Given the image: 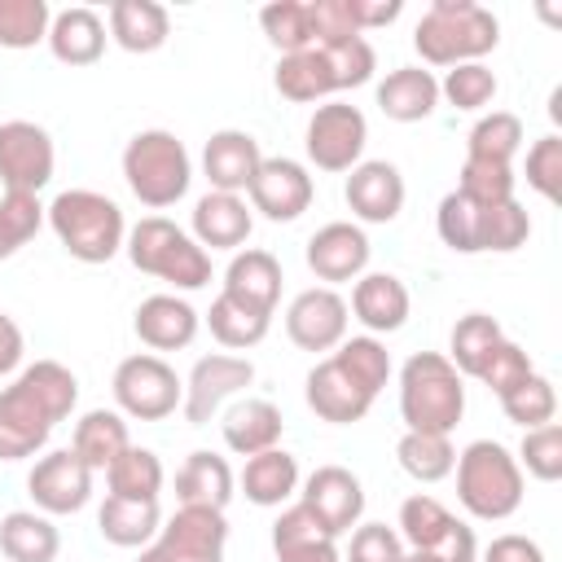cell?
Masks as SVG:
<instances>
[{
	"label": "cell",
	"instance_id": "277c9868",
	"mask_svg": "<svg viewBox=\"0 0 562 562\" xmlns=\"http://www.w3.org/2000/svg\"><path fill=\"white\" fill-rule=\"evenodd\" d=\"M465 413V378L443 351H413L400 369V417L404 430L452 435Z\"/></svg>",
	"mask_w": 562,
	"mask_h": 562
},
{
	"label": "cell",
	"instance_id": "f1b7e54d",
	"mask_svg": "<svg viewBox=\"0 0 562 562\" xmlns=\"http://www.w3.org/2000/svg\"><path fill=\"white\" fill-rule=\"evenodd\" d=\"M281 259L272 250H259V246H246L233 255V263L224 268V294L259 307V312H277V299H281Z\"/></svg>",
	"mask_w": 562,
	"mask_h": 562
},
{
	"label": "cell",
	"instance_id": "9c48e42d",
	"mask_svg": "<svg viewBox=\"0 0 562 562\" xmlns=\"http://www.w3.org/2000/svg\"><path fill=\"white\" fill-rule=\"evenodd\" d=\"M404 549L413 553H435L439 562H479V540L474 531L430 492H413L400 505V522H395Z\"/></svg>",
	"mask_w": 562,
	"mask_h": 562
},
{
	"label": "cell",
	"instance_id": "6125c7cd",
	"mask_svg": "<svg viewBox=\"0 0 562 562\" xmlns=\"http://www.w3.org/2000/svg\"><path fill=\"white\" fill-rule=\"evenodd\" d=\"M404 562H439V558H435V553H413V549H408Z\"/></svg>",
	"mask_w": 562,
	"mask_h": 562
},
{
	"label": "cell",
	"instance_id": "7c38bea8",
	"mask_svg": "<svg viewBox=\"0 0 562 562\" xmlns=\"http://www.w3.org/2000/svg\"><path fill=\"white\" fill-rule=\"evenodd\" d=\"M57 171V149L53 136L31 123V119H9L0 123V184L4 193H35L53 180Z\"/></svg>",
	"mask_w": 562,
	"mask_h": 562
},
{
	"label": "cell",
	"instance_id": "816d5d0a",
	"mask_svg": "<svg viewBox=\"0 0 562 562\" xmlns=\"http://www.w3.org/2000/svg\"><path fill=\"white\" fill-rule=\"evenodd\" d=\"M527 237H531V215H527V206L518 198L483 206V250L509 255V250L527 246Z\"/></svg>",
	"mask_w": 562,
	"mask_h": 562
},
{
	"label": "cell",
	"instance_id": "f6af8a7d",
	"mask_svg": "<svg viewBox=\"0 0 562 562\" xmlns=\"http://www.w3.org/2000/svg\"><path fill=\"white\" fill-rule=\"evenodd\" d=\"M496 400H501V413H505L514 426H522V430H536V426L553 422V413H558V391H553V382H549L544 373L522 378L518 386H509V391L496 395Z\"/></svg>",
	"mask_w": 562,
	"mask_h": 562
},
{
	"label": "cell",
	"instance_id": "44dd1931",
	"mask_svg": "<svg viewBox=\"0 0 562 562\" xmlns=\"http://www.w3.org/2000/svg\"><path fill=\"white\" fill-rule=\"evenodd\" d=\"M255 228V211L241 193H215L206 189L198 202H193V215H189V237L211 255V250H241L246 237Z\"/></svg>",
	"mask_w": 562,
	"mask_h": 562
},
{
	"label": "cell",
	"instance_id": "2e32d148",
	"mask_svg": "<svg viewBox=\"0 0 562 562\" xmlns=\"http://www.w3.org/2000/svg\"><path fill=\"white\" fill-rule=\"evenodd\" d=\"M369 255H373L369 233H364L360 224H351V220H329V224H321V228L307 237V250H303L312 277H316L321 285H329V290L342 285V281L364 277V272H369Z\"/></svg>",
	"mask_w": 562,
	"mask_h": 562
},
{
	"label": "cell",
	"instance_id": "d6986e66",
	"mask_svg": "<svg viewBox=\"0 0 562 562\" xmlns=\"http://www.w3.org/2000/svg\"><path fill=\"white\" fill-rule=\"evenodd\" d=\"M303 400H307V408H312L321 422H329V426H351V422H360V417L373 408V395H369L334 356H325V360H316V364L307 369V378H303Z\"/></svg>",
	"mask_w": 562,
	"mask_h": 562
},
{
	"label": "cell",
	"instance_id": "3957f363",
	"mask_svg": "<svg viewBox=\"0 0 562 562\" xmlns=\"http://www.w3.org/2000/svg\"><path fill=\"white\" fill-rule=\"evenodd\" d=\"M44 220L61 250L79 263H110L127 241V220L119 202L97 189H61L44 206Z\"/></svg>",
	"mask_w": 562,
	"mask_h": 562
},
{
	"label": "cell",
	"instance_id": "4fadbf2b",
	"mask_svg": "<svg viewBox=\"0 0 562 562\" xmlns=\"http://www.w3.org/2000/svg\"><path fill=\"white\" fill-rule=\"evenodd\" d=\"M255 382V364L250 356H233V351H211L202 356L189 378H184V400H180V413L189 426H206L237 391H246Z\"/></svg>",
	"mask_w": 562,
	"mask_h": 562
},
{
	"label": "cell",
	"instance_id": "ee69618b",
	"mask_svg": "<svg viewBox=\"0 0 562 562\" xmlns=\"http://www.w3.org/2000/svg\"><path fill=\"white\" fill-rule=\"evenodd\" d=\"M259 26H263L268 44L281 57L312 48V13H307V0H272V4H263L259 9Z\"/></svg>",
	"mask_w": 562,
	"mask_h": 562
},
{
	"label": "cell",
	"instance_id": "60d3db41",
	"mask_svg": "<svg viewBox=\"0 0 562 562\" xmlns=\"http://www.w3.org/2000/svg\"><path fill=\"white\" fill-rule=\"evenodd\" d=\"M518 149H522V119L509 114V110L479 114V123L465 136V158H479V162H505V167H514V154Z\"/></svg>",
	"mask_w": 562,
	"mask_h": 562
},
{
	"label": "cell",
	"instance_id": "f546056e",
	"mask_svg": "<svg viewBox=\"0 0 562 562\" xmlns=\"http://www.w3.org/2000/svg\"><path fill=\"white\" fill-rule=\"evenodd\" d=\"M105 31L123 53H158L171 35V13L158 0H114Z\"/></svg>",
	"mask_w": 562,
	"mask_h": 562
},
{
	"label": "cell",
	"instance_id": "7bdbcfd3",
	"mask_svg": "<svg viewBox=\"0 0 562 562\" xmlns=\"http://www.w3.org/2000/svg\"><path fill=\"white\" fill-rule=\"evenodd\" d=\"M329 356H334L373 400H378V391L391 382V351H386V342L373 338V334H351V338H342Z\"/></svg>",
	"mask_w": 562,
	"mask_h": 562
},
{
	"label": "cell",
	"instance_id": "8fae6325",
	"mask_svg": "<svg viewBox=\"0 0 562 562\" xmlns=\"http://www.w3.org/2000/svg\"><path fill=\"white\" fill-rule=\"evenodd\" d=\"M369 119L347 101H321L303 127V149L316 171H351L364 162Z\"/></svg>",
	"mask_w": 562,
	"mask_h": 562
},
{
	"label": "cell",
	"instance_id": "30bf717a",
	"mask_svg": "<svg viewBox=\"0 0 562 562\" xmlns=\"http://www.w3.org/2000/svg\"><path fill=\"white\" fill-rule=\"evenodd\" d=\"M224 544H228L224 509L180 505L140 549L136 562H224Z\"/></svg>",
	"mask_w": 562,
	"mask_h": 562
},
{
	"label": "cell",
	"instance_id": "6f0895ef",
	"mask_svg": "<svg viewBox=\"0 0 562 562\" xmlns=\"http://www.w3.org/2000/svg\"><path fill=\"white\" fill-rule=\"evenodd\" d=\"M307 13H312V48H325V44H342V40H356V22H351V9L347 0H307Z\"/></svg>",
	"mask_w": 562,
	"mask_h": 562
},
{
	"label": "cell",
	"instance_id": "e0dca14e",
	"mask_svg": "<svg viewBox=\"0 0 562 562\" xmlns=\"http://www.w3.org/2000/svg\"><path fill=\"white\" fill-rule=\"evenodd\" d=\"M347 299L329 285H312L299 290L285 307V334L299 351H334L347 338Z\"/></svg>",
	"mask_w": 562,
	"mask_h": 562
},
{
	"label": "cell",
	"instance_id": "ac0fdd59",
	"mask_svg": "<svg viewBox=\"0 0 562 562\" xmlns=\"http://www.w3.org/2000/svg\"><path fill=\"white\" fill-rule=\"evenodd\" d=\"M299 501L316 514V522L338 540L364 518V483L347 465H316L299 483Z\"/></svg>",
	"mask_w": 562,
	"mask_h": 562
},
{
	"label": "cell",
	"instance_id": "8d00e7d4",
	"mask_svg": "<svg viewBox=\"0 0 562 562\" xmlns=\"http://www.w3.org/2000/svg\"><path fill=\"white\" fill-rule=\"evenodd\" d=\"M206 329H211V338L220 347L250 351V347H259L268 338L272 312H259V307H250V303H241V299H233V294L220 290L215 303H211V312H206Z\"/></svg>",
	"mask_w": 562,
	"mask_h": 562
},
{
	"label": "cell",
	"instance_id": "74e56055",
	"mask_svg": "<svg viewBox=\"0 0 562 562\" xmlns=\"http://www.w3.org/2000/svg\"><path fill=\"white\" fill-rule=\"evenodd\" d=\"M501 338H505V329H501L496 316H487V312H465V316L452 325V334H448V360H452V369H457L461 378H479L483 364H487V356L501 347Z\"/></svg>",
	"mask_w": 562,
	"mask_h": 562
},
{
	"label": "cell",
	"instance_id": "484cf974",
	"mask_svg": "<svg viewBox=\"0 0 562 562\" xmlns=\"http://www.w3.org/2000/svg\"><path fill=\"white\" fill-rule=\"evenodd\" d=\"M272 553L277 562H342L338 540L316 522V514L303 501L285 505L272 522Z\"/></svg>",
	"mask_w": 562,
	"mask_h": 562
},
{
	"label": "cell",
	"instance_id": "603a6c76",
	"mask_svg": "<svg viewBox=\"0 0 562 562\" xmlns=\"http://www.w3.org/2000/svg\"><path fill=\"white\" fill-rule=\"evenodd\" d=\"M132 329H136V338H140L154 356H158V351H184V347L198 338L202 316H198L193 303L180 299V294H149V299L136 303Z\"/></svg>",
	"mask_w": 562,
	"mask_h": 562
},
{
	"label": "cell",
	"instance_id": "7a4b0ae2",
	"mask_svg": "<svg viewBox=\"0 0 562 562\" xmlns=\"http://www.w3.org/2000/svg\"><path fill=\"white\" fill-rule=\"evenodd\" d=\"M501 44V22L474 0H430L413 26V48L426 66L483 61Z\"/></svg>",
	"mask_w": 562,
	"mask_h": 562
},
{
	"label": "cell",
	"instance_id": "bcb514c9",
	"mask_svg": "<svg viewBox=\"0 0 562 562\" xmlns=\"http://www.w3.org/2000/svg\"><path fill=\"white\" fill-rule=\"evenodd\" d=\"M496 88L501 83L483 61H461L439 79V101H448L452 110H487L496 101Z\"/></svg>",
	"mask_w": 562,
	"mask_h": 562
},
{
	"label": "cell",
	"instance_id": "9a60e30c",
	"mask_svg": "<svg viewBox=\"0 0 562 562\" xmlns=\"http://www.w3.org/2000/svg\"><path fill=\"white\" fill-rule=\"evenodd\" d=\"M26 492L35 501L40 514L61 518V514H79L92 501V470L70 452V448H53L44 452L31 474H26Z\"/></svg>",
	"mask_w": 562,
	"mask_h": 562
},
{
	"label": "cell",
	"instance_id": "ffe728a7",
	"mask_svg": "<svg viewBox=\"0 0 562 562\" xmlns=\"http://www.w3.org/2000/svg\"><path fill=\"white\" fill-rule=\"evenodd\" d=\"M342 198L360 224H391L404 211V176L386 158H364L347 171Z\"/></svg>",
	"mask_w": 562,
	"mask_h": 562
},
{
	"label": "cell",
	"instance_id": "8992f818",
	"mask_svg": "<svg viewBox=\"0 0 562 562\" xmlns=\"http://www.w3.org/2000/svg\"><path fill=\"white\" fill-rule=\"evenodd\" d=\"M123 180L132 198L149 211L176 206L193 184V158L184 140L167 127H145L123 145Z\"/></svg>",
	"mask_w": 562,
	"mask_h": 562
},
{
	"label": "cell",
	"instance_id": "ba28073f",
	"mask_svg": "<svg viewBox=\"0 0 562 562\" xmlns=\"http://www.w3.org/2000/svg\"><path fill=\"white\" fill-rule=\"evenodd\" d=\"M110 391H114V404L123 417L132 422H162L180 408L184 400V378L154 351H136V356H123L114 378H110Z\"/></svg>",
	"mask_w": 562,
	"mask_h": 562
},
{
	"label": "cell",
	"instance_id": "4316f807",
	"mask_svg": "<svg viewBox=\"0 0 562 562\" xmlns=\"http://www.w3.org/2000/svg\"><path fill=\"white\" fill-rule=\"evenodd\" d=\"M105 18L88 4H70L48 22V53L61 66H92L105 53Z\"/></svg>",
	"mask_w": 562,
	"mask_h": 562
},
{
	"label": "cell",
	"instance_id": "7dc6e473",
	"mask_svg": "<svg viewBox=\"0 0 562 562\" xmlns=\"http://www.w3.org/2000/svg\"><path fill=\"white\" fill-rule=\"evenodd\" d=\"M48 0H0V48H35L48 40Z\"/></svg>",
	"mask_w": 562,
	"mask_h": 562
},
{
	"label": "cell",
	"instance_id": "ab89813d",
	"mask_svg": "<svg viewBox=\"0 0 562 562\" xmlns=\"http://www.w3.org/2000/svg\"><path fill=\"white\" fill-rule=\"evenodd\" d=\"M395 461L408 479L417 483H439L452 474L457 465V448H452V435H426V430H404L400 443H395Z\"/></svg>",
	"mask_w": 562,
	"mask_h": 562
},
{
	"label": "cell",
	"instance_id": "5b68a950",
	"mask_svg": "<svg viewBox=\"0 0 562 562\" xmlns=\"http://www.w3.org/2000/svg\"><path fill=\"white\" fill-rule=\"evenodd\" d=\"M457 501L479 522H505L522 505V470L518 457L496 439H474L457 452Z\"/></svg>",
	"mask_w": 562,
	"mask_h": 562
},
{
	"label": "cell",
	"instance_id": "681fc988",
	"mask_svg": "<svg viewBox=\"0 0 562 562\" xmlns=\"http://www.w3.org/2000/svg\"><path fill=\"white\" fill-rule=\"evenodd\" d=\"M514 167L505 162H479V158H465L461 171H457V193H465L474 206H496V202H509L514 198Z\"/></svg>",
	"mask_w": 562,
	"mask_h": 562
},
{
	"label": "cell",
	"instance_id": "52a82bcc",
	"mask_svg": "<svg viewBox=\"0 0 562 562\" xmlns=\"http://www.w3.org/2000/svg\"><path fill=\"white\" fill-rule=\"evenodd\" d=\"M123 250H127L136 272H149L176 290H202L211 281V255L189 237V228H180L167 215L136 220L127 228Z\"/></svg>",
	"mask_w": 562,
	"mask_h": 562
},
{
	"label": "cell",
	"instance_id": "91938a15",
	"mask_svg": "<svg viewBox=\"0 0 562 562\" xmlns=\"http://www.w3.org/2000/svg\"><path fill=\"white\" fill-rule=\"evenodd\" d=\"M347 9H351L356 31L364 35V31H373V26H391V22L404 13V0H347Z\"/></svg>",
	"mask_w": 562,
	"mask_h": 562
},
{
	"label": "cell",
	"instance_id": "b9f144b4",
	"mask_svg": "<svg viewBox=\"0 0 562 562\" xmlns=\"http://www.w3.org/2000/svg\"><path fill=\"white\" fill-rule=\"evenodd\" d=\"M435 233L457 255H483V206H474L465 193H443L435 211Z\"/></svg>",
	"mask_w": 562,
	"mask_h": 562
},
{
	"label": "cell",
	"instance_id": "4dcf8cb0",
	"mask_svg": "<svg viewBox=\"0 0 562 562\" xmlns=\"http://www.w3.org/2000/svg\"><path fill=\"white\" fill-rule=\"evenodd\" d=\"M299 461L285 452V448H268V452H255V457H246V465H241V479H237V487H241V496L250 501V505H259V509H277V505H285V501H294L299 496Z\"/></svg>",
	"mask_w": 562,
	"mask_h": 562
},
{
	"label": "cell",
	"instance_id": "94428289",
	"mask_svg": "<svg viewBox=\"0 0 562 562\" xmlns=\"http://www.w3.org/2000/svg\"><path fill=\"white\" fill-rule=\"evenodd\" d=\"M22 356H26V334H22V325H18L9 312H0V378H13V373L22 369Z\"/></svg>",
	"mask_w": 562,
	"mask_h": 562
},
{
	"label": "cell",
	"instance_id": "83f0119b",
	"mask_svg": "<svg viewBox=\"0 0 562 562\" xmlns=\"http://www.w3.org/2000/svg\"><path fill=\"white\" fill-rule=\"evenodd\" d=\"M373 97H378V110L391 123H422L439 105V79L426 66H395L373 88Z\"/></svg>",
	"mask_w": 562,
	"mask_h": 562
},
{
	"label": "cell",
	"instance_id": "9f6ffc18",
	"mask_svg": "<svg viewBox=\"0 0 562 562\" xmlns=\"http://www.w3.org/2000/svg\"><path fill=\"white\" fill-rule=\"evenodd\" d=\"M531 373H536L531 356H527L514 338H501V347L487 356V364H483L479 382H483L492 395H505L509 386H518V382H522V378H531Z\"/></svg>",
	"mask_w": 562,
	"mask_h": 562
},
{
	"label": "cell",
	"instance_id": "c3c4849f",
	"mask_svg": "<svg viewBox=\"0 0 562 562\" xmlns=\"http://www.w3.org/2000/svg\"><path fill=\"white\" fill-rule=\"evenodd\" d=\"M44 224V202L35 193H0V259H13Z\"/></svg>",
	"mask_w": 562,
	"mask_h": 562
},
{
	"label": "cell",
	"instance_id": "f907efd6",
	"mask_svg": "<svg viewBox=\"0 0 562 562\" xmlns=\"http://www.w3.org/2000/svg\"><path fill=\"white\" fill-rule=\"evenodd\" d=\"M518 470H527L540 483H558L562 479V426L558 422H544L536 430H522Z\"/></svg>",
	"mask_w": 562,
	"mask_h": 562
},
{
	"label": "cell",
	"instance_id": "11a10c76",
	"mask_svg": "<svg viewBox=\"0 0 562 562\" xmlns=\"http://www.w3.org/2000/svg\"><path fill=\"white\" fill-rule=\"evenodd\" d=\"M404 540L386 522H356L342 562H404Z\"/></svg>",
	"mask_w": 562,
	"mask_h": 562
},
{
	"label": "cell",
	"instance_id": "1f68e13d",
	"mask_svg": "<svg viewBox=\"0 0 562 562\" xmlns=\"http://www.w3.org/2000/svg\"><path fill=\"white\" fill-rule=\"evenodd\" d=\"M237 492V479L228 470V461L211 448H198L184 457V465L176 470V496L180 505H202V509H228Z\"/></svg>",
	"mask_w": 562,
	"mask_h": 562
},
{
	"label": "cell",
	"instance_id": "5bb4252c",
	"mask_svg": "<svg viewBox=\"0 0 562 562\" xmlns=\"http://www.w3.org/2000/svg\"><path fill=\"white\" fill-rule=\"evenodd\" d=\"M246 198H250V211H259L263 220L290 224V220H299V215L312 206L316 184H312V171H307L299 158L272 154V158L259 162V171H255Z\"/></svg>",
	"mask_w": 562,
	"mask_h": 562
},
{
	"label": "cell",
	"instance_id": "680465c9",
	"mask_svg": "<svg viewBox=\"0 0 562 562\" xmlns=\"http://www.w3.org/2000/svg\"><path fill=\"white\" fill-rule=\"evenodd\" d=\"M479 562H549V558L531 536L505 531V536H492V544L479 553Z\"/></svg>",
	"mask_w": 562,
	"mask_h": 562
},
{
	"label": "cell",
	"instance_id": "6da1fadb",
	"mask_svg": "<svg viewBox=\"0 0 562 562\" xmlns=\"http://www.w3.org/2000/svg\"><path fill=\"white\" fill-rule=\"evenodd\" d=\"M79 404V378L61 360L22 364L0 391V461L35 457Z\"/></svg>",
	"mask_w": 562,
	"mask_h": 562
},
{
	"label": "cell",
	"instance_id": "f5cc1de1",
	"mask_svg": "<svg viewBox=\"0 0 562 562\" xmlns=\"http://www.w3.org/2000/svg\"><path fill=\"white\" fill-rule=\"evenodd\" d=\"M325 61H329V70H334L338 92L369 83V79H373V70H378V53H373V44H369L364 35L342 40V44H325Z\"/></svg>",
	"mask_w": 562,
	"mask_h": 562
},
{
	"label": "cell",
	"instance_id": "7402d4cb",
	"mask_svg": "<svg viewBox=\"0 0 562 562\" xmlns=\"http://www.w3.org/2000/svg\"><path fill=\"white\" fill-rule=\"evenodd\" d=\"M259 162H263V149L241 127H220L202 145V176L211 180L215 193H246Z\"/></svg>",
	"mask_w": 562,
	"mask_h": 562
},
{
	"label": "cell",
	"instance_id": "d4e9b609",
	"mask_svg": "<svg viewBox=\"0 0 562 562\" xmlns=\"http://www.w3.org/2000/svg\"><path fill=\"white\" fill-rule=\"evenodd\" d=\"M224 448L237 452V457H255V452H268V448H281V430H285V417L272 400H259V395H246L237 404H228L224 422Z\"/></svg>",
	"mask_w": 562,
	"mask_h": 562
},
{
	"label": "cell",
	"instance_id": "cb8c5ba5",
	"mask_svg": "<svg viewBox=\"0 0 562 562\" xmlns=\"http://www.w3.org/2000/svg\"><path fill=\"white\" fill-rule=\"evenodd\" d=\"M347 312L364 325V334H395L404 329L408 312H413V299H408V285L395 277V272H364L351 281V303Z\"/></svg>",
	"mask_w": 562,
	"mask_h": 562
},
{
	"label": "cell",
	"instance_id": "db71d44e",
	"mask_svg": "<svg viewBox=\"0 0 562 562\" xmlns=\"http://www.w3.org/2000/svg\"><path fill=\"white\" fill-rule=\"evenodd\" d=\"M522 176H527V184H531L544 202H562V136H558V132L540 136V140L527 149Z\"/></svg>",
	"mask_w": 562,
	"mask_h": 562
},
{
	"label": "cell",
	"instance_id": "f35d334b",
	"mask_svg": "<svg viewBox=\"0 0 562 562\" xmlns=\"http://www.w3.org/2000/svg\"><path fill=\"white\" fill-rule=\"evenodd\" d=\"M162 461L154 448H140V443H127L114 465L105 470V483H110V496H127V501H158L162 492Z\"/></svg>",
	"mask_w": 562,
	"mask_h": 562
},
{
	"label": "cell",
	"instance_id": "d6a6232c",
	"mask_svg": "<svg viewBox=\"0 0 562 562\" xmlns=\"http://www.w3.org/2000/svg\"><path fill=\"white\" fill-rule=\"evenodd\" d=\"M0 553L4 562H57L61 531L40 509H9L0 518Z\"/></svg>",
	"mask_w": 562,
	"mask_h": 562
},
{
	"label": "cell",
	"instance_id": "d590c367",
	"mask_svg": "<svg viewBox=\"0 0 562 562\" xmlns=\"http://www.w3.org/2000/svg\"><path fill=\"white\" fill-rule=\"evenodd\" d=\"M272 83L285 101L294 105H312V101H325L338 92L334 83V70L325 61V48H303V53H285L272 70Z\"/></svg>",
	"mask_w": 562,
	"mask_h": 562
},
{
	"label": "cell",
	"instance_id": "836d02e7",
	"mask_svg": "<svg viewBox=\"0 0 562 562\" xmlns=\"http://www.w3.org/2000/svg\"><path fill=\"white\" fill-rule=\"evenodd\" d=\"M132 443L127 435V417L119 408H88L79 422H75V439H70V452L97 474H105L114 465V457Z\"/></svg>",
	"mask_w": 562,
	"mask_h": 562
},
{
	"label": "cell",
	"instance_id": "e575fe53",
	"mask_svg": "<svg viewBox=\"0 0 562 562\" xmlns=\"http://www.w3.org/2000/svg\"><path fill=\"white\" fill-rule=\"evenodd\" d=\"M162 527L158 501H127V496H110L97 509V531L101 540H110L114 549H145Z\"/></svg>",
	"mask_w": 562,
	"mask_h": 562
}]
</instances>
